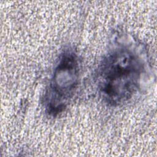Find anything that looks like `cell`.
Wrapping results in <instances>:
<instances>
[{
  "mask_svg": "<svg viewBox=\"0 0 157 157\" xmlns=\"http://www.w3.org/2000/svg\"><path fill=\"white\" fill-rule=\"evenodd\" d=\"M145 74L146 59L136 45H116L105 55L98 68L100 95L112 106L127 103L140 89Z\"/></svg>",
  "mask_w": 157,
  "mask_h": 157,
  "instance_id": "1",
  "label": "cell"
},
{
  "mask_svg": "<svg viewBox=\"0 0 157 157\" xmlns=\"http://www.w3.org/2000/svg\"><path fill=\"white\" fill-rule=\"evenodd\" d=\"M80 77V61L75 50L64 48L61 53L45 95L46 112L56 117L62 113L74 95Z\"/></svg>",
  "mask_w": 157,
  "mask_h": 157,
  "instance_id": "2",
  "label": "cell"
}]
</instances>
